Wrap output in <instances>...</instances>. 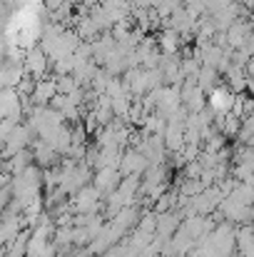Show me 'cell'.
Instances as JSON below:
<instances>
[{
	"label": "cell",
	"mask_w": 254,
	"mask_h": 257,
	"mask_svg": "<svg viewBox=\"0 0 254 257\" xmlns=\"http://www.w3.org/2000/svg\"><path fill=\"white\" fill-rule=\"evenodd\" d=\"M229 105H237L224 90H217V92H212V107L217 110V112H227L229 110Z\"/></svg>",
	"instance_id": "obj_1"
}]
</instances>
